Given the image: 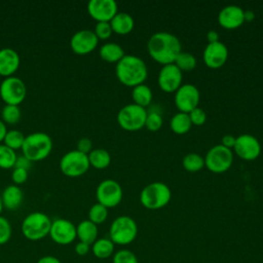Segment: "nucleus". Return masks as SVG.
<instances>
[{
	"mask_svg": "<svg viewBox=\"0 0 263 263\" xmlns=\"http://www.w3.org/2000/svg\"><path fill=\"white\" fill-rule=\"evenodd\" d=\"M98 225L92 223L91 221L83 220L76 226V236L79 241L85 242L91 246L98 239Z\"/></svg>",
	"mask_w": 263,
	"mask_h": 263,
	"instance_id": "4be33fe9",
	"label": "nucleus"
},
{
	"mask_svg": "<svg viewBox=\"0 0 263 263\" xmlns=\"http://www.w3.org/2000/svg\"><path fill=\"white\" fill-rule=\"evenodd\" d=\"M90 250V246L85 243V242H82V241H78L76 245H75V253L79 256H84L86 254H88Z\"/></svg>",
	"mask_w": 263,
	"mask_h": 263,
	"instance_id": "37998d69",
	"label": "nucleus"
},
{
	"mask_svg": "<svg viewBox=\"0 0 263 263\" xmlns=\"http://www.w3.org/2000/svg\"><path fill=\"white\" fill-rule=\"evenodd\" d=\"M206 39H208L209 43L217 42V41H219V35H218V33H217L216 31L211 30V31H209L208 34H206Z\"/></svg>",
	"mask_w": 263,
	"mask_h": 263,
	"instance_id": "49530a36",
	"label": "nucleus"
},
{
	"mask_svg": "<svg viewBox=\"0 0 263 263\" xmlns=\"http://www.w3.org/2000/svg\"><path fill=\"white\" fill-rule=\"evenodd\" d=\"M203 62L210 69H219L228 59V48L221 41L208 43L203 50Z\"/></svg>",
	"mask_w": 263,
	"mask_h": 263,
	"instance_id": "a211bd4d",
	"label": "nucleus"
},
{
	"mask_svg": "<svg viewBox=\"0 0 263 263\" xmlns=\"http://www.w3.org/2000/svg\"><path fill=\"white\" fill-rule=\"evenodd\" d=\"M233 162V153L221 144L213 146L205 154L204 166L215 174L225 173Z\"/></svg>",
	"mask_w": 263,
	"mask_h": 263,
	"instance_id": "1a4fd4ad",
	"label": "nucleus"
},
{
	"mask_svg": "<svg viewBox=\"0 0 263 263\" xmlns=\"http://www.w3.org/2000/svg\"><path fill=\"white\" fill-rule=\"evenodd\" d=\"M87 12L97 23H110L118 12L117 3L114 0H90L87 3Z\"/></svg>",
	"mask_w": 263,
	"mask_h": 263,
	"instance_id": "f3484780",
	"label": "nucleus"
},
{
	"mask_svg": "<svg viewBox=\"0 0 263 263\" xmlns=\"http://www.w3.org/2000/svg\"><path fill=\"white\" fill-rule=\"evenodd\" d=\"M7 133V128H6V124L2 121V119H0V143L3 142L4 137Z\"/></svg>",
	"mask_w": 263,
	"mask_h": 263,
	"instance_id": "de8ad7c7",
	"label": "nucleus"
},
{
	"mask_svg": "<svg viewBox=\"0 0 263 263\" xmlns=\"http://www.w3.org/2000/svg\"><path fill=\"white\" fill-rule=\"evenodd\" d=\"M26 95V84L21 78L16 76L6 77L0 84V98L5 103V105L18 106L24 102Z\"/></svg>",
	"mask_w": 263,
	"mask_h": 263,
	"instance_id": "9d476101",
	"label": "nucleus"
},
{
	"mask_svg": "<svg viewBox=\"0 0 263 263\" xmlns=\"http://www.w3.org/2000/svg\"><path fill=\"white\" fill-rule=\"evenodd\" d=\"M114 243L110 238H98L91 245L92 254L99 259H107L114 253Z\"/></svg>",
	"mask_w": 263,
	"mask_h": 263,
	"instance_id": "cd10ccee",
	"label": "nucleus"
},
{
	"mask_svg": "<svg viewBox=\"0 0 263 263\" xmlns=\"http://www.w3.org/2000/svg\"><path fill=\"white\" fill-rule=\"evenodd\" d=\"M12 234V228L10 222L3 216L0 215V246L5 245L9 241Z\"/></svg>",
	"mask_w": 263,
	"mask_h": 263,
	"instance_id": "e433bc0d",
	"label": "nucleus"
},
{
	"mask_svg": "<svg viewBox=\"0 0 263 263\" xmlns=\"http://www.w3.org/2000/svg\"><path fill=\"white\" fill-rule=\"evenodd\" d=\"M77 150L84 153V154H88L92 150V143H91L90 139L81 138L77 142Z\"/></svg>",
	"mask_w": 263,
	"mask_h": 263,
	"instance_id": "a19ab883",
	"label": "nucleus"
},
{
	"mask_svg": "<svg viewBox=\"0 0 263 263\" xmlns=\"http://www.w3.org/2000/svg\"><path fill=\"white\" fill-rule=\"evenodd\" d=\"M49 236L58 245H70L77 237L76 226L70 220L63 218L55 219L51 222Z\"/></svg>",
	"mask_w": 263,
	"mask_h": 263,
	"instance_id": "ddd939ff",
	"label": "nucleus"
},
{
	"mask_svg": "<svg viewBox=\"0 0 263 263\" xmlns=\"http://www.w3.org/2000/svg\"><path fill=\"white\" fill-rule=\"evenodd\" d=\"M218 22L224 29H237L245 23L243 9L237 5H227L220 10Z\"/></svg>",
	"mask_w": 263,
	"mask_h": 263,
	"instance_id": "6ab92c4d",
	"label": "nucleus"
},
{
	"mask_svg": "<svg viewBox=\"0 0 263 263\" xmlns=\"http://www.w3.org/2000/svg\"><path fill=\"white\" fill-rule=\"evenodd\" d=\"M99 54L103 61L108 63H118L124 55L123 48L114 42H107L100 47Z\"/></svg>",
	"mask_w": 263,
	"mask_h": 263,
	"instance_id": "b1692460",
	"label": "nucleus"
},
{
	"mask_svg": "<svg viewBox=\"0 0 263 263\" xmlns=\"http://www.w3.org/2000/svg\"><path fill=\"white\" fill-rule=\"evenodd\" d=\"M24 194L22 189L17 185H8L4 188L1 194V201L3 208L14 211L18 209L23 202Z\"/></svg>",
	"mask_w": 263,
	"mask_h": 263,
	"instance_id": "412c9836",
	"label": "nucleus"
},
{
	"mask_svg": "<svg viewBox=\"0 0 263 263\" xmlns=\"http://www.w3.org/2000/svg\"><path fill=\"white\" fill-rule=\"evenodd\" d=\"M99 39L91 30H80L74 33L70 39V47L76 54H87L96 49Z\"/></svg>",
	"mask_w": 263,
	"mask_h": 263,
	"instance_id": "dca6fc26",
	"label": "nucleus"
},
{
	"mask_svg": "<svg viewBox=\"0 0 263 263\" xmlns=\"http://www.w3.org/2000/svg\"><path fill=\"white\" fill-rule=\"evenodd\" d=\"M152 98H153L152 90L148 85L143 83L133 87L132 99L134 101V104L145 108L151 104Z\"/></svg>",
	"mask_w": 263,
	"mask_h": 263,
	"instance_id": "a878e982",
	"label": "nucleus"
},
{
	"mask_svg": "<svg viewBox=\"0 0 263 263\" xmlns=\"http://www.w3.org/2000/svg\"><path fill=\"white\" fill-rule=\"evenodd\" d=\"M149 55L162 66L174 64L177 55L182 51L180 40L172 33L156 32L147 42Z\"/></svg>",
	"mask_w": 263,
	"mask_h": 263,
	"instance_id": "f257e3e1",
	"label": "nucleus"
},
{
	"mask_svg": "<svg viewBox=\"0 0 263 263\" xmlns=\"http://www.w3.org/2000/svg\"><path fill=\"white\" fill-rule=\"evenodd\" d=\"M138 234L136 221L128 216H119L113 220L109 229L110 239L114 245L126 246L133 242Z\"/></svg>",
	"mask_w": 263,
	"mask_h": 263,
	"instance_id": "423d86ee",
	"label": "nucleus"
},
{
	"mask_svg": "<svg viewBox=\"0 0 263 263\" xmlns=\"http://www.w3.org/2000/svg\"><path fill=\"white\" fill-rule=\"evenodd\" d=\"M188 115L190 117L192 125H197V126L202 125L205 122V120H206L205 112L201 108H199V107L193 109L190 113H188Z\"/></svg>",
	"mask_w": 263,
	"mask_h": 263,
	"instance_id": "58836bf2",
	"label": "nucleus"
},
{
	"mask_svg": "<svg viewBox=\"0 0 263 263\" xmlns=\"http://www.w3.org/2000/svg\"><path fill=\"white\" fill-rule=\"evenodd\" d=\"M233 149L239 158L247 161L257 159L261 153V145L259 140L249 134H242L236 137Z\"/></svg>",
	"mask_w": 263,
	"mask_h": 263,
	"instance_id": "4468645a",
	"label": "nucleus"
},
{
	"mask_svg": "<svg viewBox=\"0 0 263 263\" xmlns=\"http://www.w3.org/2000/svg\"><path fill=\"white\" fill-rule=\"evenodd\" d=\"M162 126V117L157 112H149L147 113L145 127L150 132H157Z\"/></svg>",
	"mask_w": 263,
	"mask_h": 263,
	"instance_id": "c9c22d12",
	"label": "nucleus"
},
{
	"mask_svg": "<svg viewBox=\"0 0 263 263\" xmlns=\"http://www.w3.org/2000/svg\"><path fill=\"white\" fill-rule=\"evenodd\" d=\"M183 167L190 173H196L203 168L204 166V158L201 157L197 153H188L185 155L182 161Z\"/></svg>",
	"mask_w": 263,
	"mask_h": 263,
	"instance_id": "c85d7f7f",
	"label": "nucleus"
},
{
	"mask_svg": "<svg viewBox=\"0 0 263 263\" xmlns=\"http://www.w3.org/2000/svg\"><path fill=\"white\" fill-rule=\"evenodd\" d=\"M107 217H108V209L99 202L92 204L88 211V220L95 223L96 225L104 223Z\"/></svg>",
	"mask_w": 263,
	"mask_h": 263,
	"instance_id": "72a5a7b5",
	"label": "nucleus"
},
{
	"mask_svg": "<svg viewBox=\"0 0 263 263\" xmlns=\"http://www.w3.org/2000/svg\"><path fill=\"white\" fill-rule=\"evenodd\" d=\"M22 112L18 106L5 105L1 111L2 121L6 124H15L20 121Z\"/></svg>",
	"mask_w": 263,
	"mask_h": 263,
	"instance_id": "473e14b6",
	"label": "nucleus"
},
{
	"mask_svg": "<svg viewBox=\"0 0 263 263\" xmlns=\"http://www.w3.org/2000/svg\"><path fill=\"white\" fill-rule=\"evenodd\" d=\"M93 33L96 34V36L99 40L100 39L101 40H106L112 35L113 31H112L110 23H108V22H99V23H97V25L95 27Z\"/></svg>",
	"mask_w": 263,
	"mask_h": 263,
	"instance_id": "4c0bfd02",
	"label": "nucleus"
},
{
	"mask_svg": "<svg viewBox=\"0 0 263 263\" xmlns=\"http://www.w3.org/2000/svg\"><path fill=\"white\" fill-rule=\"evenodd\" d=\"M28 179V171L20 167H13V171L11 173V180L14 183V185H21L25 183Z\"/></svg>",
	"mask_w": 263,
	"mask_h": 263,
	"instance_id": "ea45409f",
	"label": "nucleus"
},
{
	"mask_svg": "<svg viewBox=\"0 0 263 263\" xmlns=\"http://www.w3.org/2000/svg\"><path fill=\"white\" fill-rule=\"evenodd\" d=\"M200 93L198 88L190 83L182 84L175 92V105L179 112L190 113L198 107Z\"/></svg>",
	"mask_w": 263,
	"mask_h": 263,
	"instance_id": "f8f14e48",
	"label": "nucleus"
},
{
	"mask_svg": "<svg viewBox=\"0 0 263 263\" xmlns=\"http://www.w3.org/2000/svg\"><path fill=\"white\" fill-rule=\"evenodd\" d=\"M21 59L18 53L10 48L5 47L0 49V75L3 77L12 76L18 69Z\"/></svg>",
	"mask_w": 263,
	"mask_h": 263,
	"instance_id": "aec40b11",
	"label": "nucleus"
},
{
	"mask_svg": "<svg viewBox=\"0 0 263 263\" xmlns=\"http://www.w3.org/2000/svg\"><path fill=\"white\" fill-rule=\"evenodd\" d=\"M171 198V189L162 182H152L145 186L140 193V202L148 210L162 209L170 202Z\"/></svg>",
	"mask_w": 263,
	"mask_h": 263,
	"instance_id": "20e7f679",
	"label": "nucleus"
},
{
	"mask_svg": "<svg viewBox=\"0 0 263 263\" xmlns=\"http://www.w3.org/2000/svg\"><path fill=\"white\" fill-rule=\"evenodd\" d=\"M31 164H32V161L22 154L16 157L14 167H20V168H24V170L28 171L31 167Z\"/></svg>",
	"mask_w": 263,
	"mask_h": 263,
	"instance_id": "79ce46f5",
	"label": "nucleus"
},
{
	"mask_svg": "<svg viewBox=\"0 0 263 263\" xmlns=\"http://www.w3.org/2000/svg\"><path fill=\"white\" fill-rule=\"evenodd\" d=\"M89 166L87 154H84L77 149L65 153L60 160L61 172L70 178H77L84 175Z\"/></svg>",
	"mask_w": 263,
	"mask_h": 263,
	"instance_id": "6e6552de",
	"label": "nucleus"
},
{
	"mask_svg": "<svg viewBox=\"0 0 263 263\" xmlns=\"http://www.w3.org/2000/svg\"><path fill=\"white\" fill-rule=\"evenodd\" d=\"M51 219L44 213L33 212L25 217L21 230L23 235L29 240H40L49 235Z\"/></svg>",
	"mask_w": 263,
	"mask_h": 263,
	"instance_id": "39448f33",
	"label": "nucleus"
},
{
	"mask_svg": "<svg viewBox=\"0 0 263 263\" xmlns=\"http://www.w3.org/2000/svg\"><path fill=\"white\" fill-rule=\"evenodd\" d=\"M112 31L118 35H126L130 33L135 26L133 16L126 12H117L110 21Z\"/></svg>",
	"mask_w": 263,
	"mask_h": 263,
	"instance_id": "5701e85b",
	"label": "nucleus"
},
{
	"mask_svg": "<svg viewBox=\"0 0 263 263\" xmlns=\"http://www.w3.org/2000/svg\"><path fill=\"white\" fill-rule=\"evenodd\" d=\"M147 113L145 108L134 103L128 104L119 110L117 114V122L124 130L136 132L145 126Z\"/></svg>",
	"mask_w": 263,
	"mask_h": 263,
	"instance_id": "0eeeda50",
	"label": "nucleus"
},
{
	"mask_svg": "<svg viewBox=\"0 0 263 263\" xmlns=\"http://www.w3.org/2000/svg\"><path fill=\"white\" fill-rule=\"evenodd\" d=\"M122 195L123 192L120 184L112 179L103 180L96 190L98 202L107 209L118 205L122 199Z\"/></svg>",
	"mask_w": 263,
	"mask_h": 263,
	"instance_id": "9b49d317",
	"label": "nucleus"
},
{
	"mask_svg": "<svg viewBox=\"0 0 263 263\" xmlns=\"http://www.w3.org/2000/svg\"><path fill=\"white\" fill-rule=\"evenodd\" d=\"M16 157L17 155L14 150L4 144H0V168L8 170L14 167Z\"/></svg>",
	"mask_w": 263,
	"mask_h": 263,
	"instance_id": "7c9ffc66",
	"label": "nucleus"
},
{
	"mask_svg": "<svg viewBox=\"0 0 263 263\" xmlns=\"http://www.w3.org/2000/svg\"><path fill=\"white\" fill-rule=\"evenodd\" d=\"M24 141H25V136L21 130L10 129V130H7L3 140V144L15 151V150L22 149Z\"/></svg>",
	"mask_w": 263,
	"mask_h": 263,
	"instance_id": "c756f323",
	"label": "nucleus"
},
{
	"mask_svg": "<svg viewBox=\"0 0 263 263\" xmlns=\"http://www.w3.org/2000/svg\"><path fill=\"white\" fill-rule=\"evenodd\" d=\"M182 71L175 64H168L160 69L157 82L160 89L164 92H176L182 85Z\"/></svg>",
	"mask_w": 263,
	"mask_h": 263,
	"instance_id": "2eb2a0df",
	"label": "nucleus"
},
{
	"mask_svg": "<svg viewBox=\"0 0 263 263\" xmlns=\"http://www.w3.org/2000/svg\"><path fill=\"white\" fill-rule=\"evenodd\" d=\"M23 155L30 159L32 162L45 159L52 150V140L49 135L36 132L25 137L22 147Z\"/></svg>",
	"mask_w": 263,
	"mask_h": 263,
	"instance_id": "7ed1b4c3",
	"label": "nucleus"
},
{
	"mask_svg": "<svg viewBox=\"0 0 263 263\" xmlns=\"http://www.w3.org/2000/svg\"><path fill=\"white\" fill-rule=\"evenodd\" d=\"M2 210H3V205H2V201H1V195H0V214H1Z\"/></svg>",
	"mask_w": 263,
	"mask_h": 263,
	"instance_id": "8fccbe9b",
	"label": "nucleus"
},
{
	"mask_svg": "<svg viewBox=\"0 0 263 263\" xmlns=\"http://www.w3.org/2000/svg\"><path fill=\"white\" fill-rule=\"evenodd\" d=\"M113 263H139L137 256L129 250L122 249L113 254Z\"/></svg>",
	"mask_w": 263,
	"mask_h": 263,
	"instance_id": "f704fd0d",
	"label": "nucleus"
},
{
	"mask_svg": "<svg viewBox=\"0 0 263 263\" xmlns=\"http://www.w3.org/2000/svg\"><path fill=\"white\" fill-rule=\"evenodd\" d=\"M245 22H251L255 18V13L252 10H243Z\"/></svg>",
	"mask_w": 263,
	"mask_h": 263,
	"instance_id": "09e8293b",
	"label": "nucleus"
},
{
	"mask_svg": "<svg viewBox=\"0 0 263 263\" xmlns=\"http://www.w3.org/2000/svg\"><path fill=\"white\" fill-rule=\"evenodd\" d=\"M115 74L120 83L125 86L135 87L143 84L148 76L145 62L134 54H125L115 67Z\"/></svg>",
	"mask_w": 263,
	"mask_h": 263,
	"instance_id": "f03ea898",
	"label": "nucleus"
},
{
	"mask_svg": "<svg viewBox=\"0 0 263 263\" xmlns=\"http://www.w3.org/2000/svg\"><path fill=\"white\" fill-rule=\"evenodd\" d=\"M235 141H236V137L232 136V135H225L222 138V143L221 145L228 148V149H233L234 145H235Z\"/></svg>",
	"mask_w": 263,
	"mask_h": 263,
	"instance_id": "c03bdc74",
	"label": "nucleus"
},
{
	"mask_svg": "<svg viewBox=\"0 0 263 263\" xmlns=\"http://www.w3.org/2000/svg\"><path fill=\"white\" fill-rule=\"evenodd\" d=\"M170 125H171V129L175 134L184 135L190 130L192 123H191L188 113L178 112L172 117Z\"/></svg>",
	"mask_w": 263,
	"mask_h": 263,
	"instance_id": "bb28decb",
	"label": "nucleus"
},
{
	"mask_svg": "<svg viewBox=\"0 0 263 263\" xmlns=\"http://www.w3.org/2000/svg\"><path fill=\"white\" fill-rule=\"evenodd\" d=\"M37 263H61V261H60V259H58L54 256L47 255V256H43V257L39 258Z\"/></svg>",
	"mask_w": 263,
	"mask_h": 263,
	"instance_id": "a18cd8bd",
	"label": "nucleus"
},
{
	"mask_svg": "<svg viewBox=\"0 0 263 263\" xmlns=\"http://www.w3.org/2000/svg\"><path fill=\"white\" fill-rule=\"evenodd\" d=\"M174 64L183 72V71H191L193 70L195 67H196V64H197V61H196V58L190 53V52H184V51H181Z\"/></svg>",
	"mask_w": 263,
	"mask_h": 263,
	"instance_id": "2f4dec72",
	"label": "nucleus"
},
{
	"mask_svg": "<svg viewBox=\"0 0 263 263\" xmlns=\"http://www.w3.org/2000/svg\"><path fill=\"white\" fill-rule=\"evenodd\" d=\"M87 156H88L89 165L97 170H104V168L108 167L111 162L110 153L103 148L92 149L87 154Z\"/></svg>",
	"mask_w": 263,
	"mask_h": 263,
	"instance_id": "393cba45",
	"label": "nucleus"
}]
</instances>
